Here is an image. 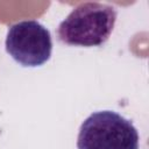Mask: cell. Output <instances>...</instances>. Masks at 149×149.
<instances>
[{"mask_svg": "<svg viewBox=\"0 0 149 149\" xmlns=\"http://www.w3.org/2000/svg\"><path fill=\"white\" fill-rule=\"evenodd\" d=\"M118 13L111 5L81 2L59 23L57 37L69 45L100 47L111 36Z\"/></svg>", "mask_w": 149, "mask_h": 149, "instance_id": "1", "label": "cell"}, {"mask_svg": "<svg viewBox=\"0 0 149 149\" xmlns=\"http://www.w3.org/2000/svg\"><path fill=\"white\" fill-rule=\"evenodd\" d=\"M78 149H139V133L133 122L113 111H98L81 123Z\"/></svg>", "mask_w": 149, "mask_h": 149, "instance_id": "2", "label": "cell"}, {"mask_svg": "<svg viewBox=\"0 0 149 149\" xmlns=\"http://www.w3.org/2000/svg\"><path fill=\"white\" fill-rule=\"evenodd\" d=\"M6 51L22 66H40L48 62L52 51L49 29L36 20H23L12 24L6 36Z\"/></svg>", "mask_w": 149, "mask_h": 149, "instance_id": "3", "label": "cell"}]
</instances>
